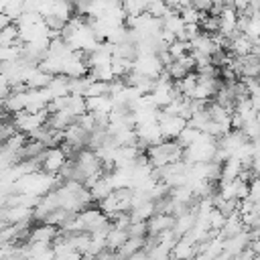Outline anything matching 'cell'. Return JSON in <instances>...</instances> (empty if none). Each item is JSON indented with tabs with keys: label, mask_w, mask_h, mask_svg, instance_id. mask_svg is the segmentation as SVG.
Masks as SVG:
<instances>
[{
	"label": "cell",
	"mask_w": 260,
	"mask_h": 260,
	"mask_svg": "<svg viewBox=\"0 0 260 260\" xmlns=\"http://www.w3.org/2000/svg\"><path fill=\"white\" fill-rule=\"evenodd\" d=\"M128 230H116V228H112L110 232H108V236H106V248L108 250H112V252H116V250H120L126 242H128Z\"/></svg>",
	"instance_id": "obj_3"
},
{
	"label": "cell",
	"mask_w": 260,
	"mask_h": 260,
	"mask_svg": "<svg viewBox=\"0 0 260 260\" xmlns=\"http://www.w3.org/2000/svg\"><path fill=\"white\" fill-rule=\"evenodd\" d=\"M171 254H173L177 260H189V258L195 254V248H193V246H191V242L185 238V240H181L177 246H173Z\"/></svg>",
	"instance_id": "obj_5"
},
{
	"label": "cell",
	"mask_w": 260,
	"mask_h": 260,
	"mask_svg": "<svg viewBox=\"0 0 260 260\" xmlns=\"http://www.w3.org/2000/svg\"><path fill=\"white\" fill-rule=\"evenodd\" d=\"M156 122H158V128H160V134L165 140H177V136L187 128V120L179 118V116H167L162 110H158V116H156Z\"/></svg>",
	"instance_id": "obj_1"
},
{
	"label": "cell",
	"mask_w": 260,
	"mask_h": 260,
	"mask_svg": "<svg viewBox=\"0 0 260 260\" xmlns=\"http://www.w3.org/2000/svg\"><path fill=\"white\" fill-rule=\"evenodd\" d=\"M39 160H41V169L45 171V173H49V175H59L61 173V169L67 165V154L63 152V148L61 146H57V148H47L41 156H39Z\"/></svg>",
	"instance_id": "obj_2"
},
{
	"label": "cell",
	"mask_w": 260,
	"mask_h": 260,
	"mask_svg": "<svg viewBox=\"0 0 260 260\" xmlns=\"http://www.w3.org/2000/svg\"><path fill=\"white\" fill-rule=\"evenodd\" d=\"M199 138H201V132H199L197 128H193V126H189V124H187V128L177 136V140H175V142H177L183 150H187V148H191Z\"/></svg>",
	"instance_id": "obj_4"
}]
</instances>
